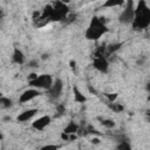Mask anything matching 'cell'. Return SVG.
<instances>
[{
  "label": "cell",
  "mask_w": 150,
  "mask_h": 150,
  "mask_svg": "<svg viewBox=\"0 0 150 150\" xmlns=\"http://www.w3.org/2000/svg\"><path fill=\"white\" fill-rule=\"evenodd\" d=\"M122 47V43L121 42H117V43H111L107 47V52L110 54V53H115L116 50H118L120 48Z\"/></svg>",
  "instance_id": "obj_18"
},
{
  "label": "cell",
  "mask_w": 150,
  "mask_h": 150,
  "mask_svg": "<svg viewBox=\"0 0 150 150\" xmlns=\"http://www.w3.org/2000/svg\"><path fill=\"white\" fill-rule=\"evenodd\" d=\"M116 150H131V144L128 141H121L116 145Z\"/></svg>",
  "instance_id": "obj_16"
},
{
  "label": "cell",
  "mask_w": 150,
  "mask_h": 150,
  "mask_svg": "<svg viewBox=\"0 0 150 150\" xmlns=\"http://www.w3.org/2000/svg\"><path fill=\"white\" fill-rule=\"evenodd\" d=\"M146 100H148V101H150V94L148 95V98H146Z\"/></svg>",
  "instance_id": "obj_30"
},
{
  "label": "cell",
  "mask_w": 150,
  "mask_h": 150,
  "mask_svg": "<svg viewBox=\"0 0 150 150\" xmlns=\"http://www.w3.org/2000/svg\"><path fill=\"white\" fill-rule=\"evenodd\" d=\"M145 114H146V117H148V121L150 122V110H146V112H145Z\"/></svg>",
  "instance_id": "obj_28"
},
{
  "label": "cell",
  "mask_w": 150,
  "mask_h": 150,
  "mask_svg": "<svg viewBox=\"0 0 150 150\" xmlns=\"http://www.w3.org/2000/svg\"><path fill=\"white\" fill-rule=\"evenodd\" d=\"M98 120H100L101 124H102L103 127L108 128V129H111V128L115 127V122H114L112 120H110V118H101V117H98Z\"/></svg>",
  "instance_id": "obj_15"
},
{
  "label": "cell",
  "mask_w": 150,
  "mask_h": 150,
  "mask_svg": "<svg viewBox=\"0 0 150 150\" xmlns=\"http://www.w3.org/2000/svg\"><path fill=\"white\" fill-rule=\"evenodd\" d=\"M63 90V82L61 79H56L53 82V86L47 90V95L50 100H57Z\"/></svg>",
  "instance_id": "obj_5"
},
{
  "label": "cell",
  "mask_w": 150,
  "mask_h": 150,
  "mask_svg": "<svg viewBox=\"0 0 150 150\" xmlns=\"http://www.w3.org/2000/svg\"><path fill=\"white\" fill-rule=\"evenodd\" d=\"M61 138H62L63 141H69L70 136H69V135H67V134H64V132L62 131V134H61Z\"/></svg>",
  "instance_id": "obj_24"
},
{
  "label": "cell",
  "mask_w": 150,
  "mask_h": 150,
  "mask_svg": "<svg viewBox=\"0 0 150 150\" xmlns=\"http://www.w3.org/2000/svg\"><path fill=\"white\" fill-rule=\"evenodd\" d=\"M90 142H91L93 144H98V143H100V139H98L97 137H94V138H93Z\"/></svg>",
  "instance_id": "obj_25"
},
{
  "label": "cell",
  "mask_w": 150,
  "mask_h": 150,
  "mask_svg": "<svg viewBox=\"0 0 150 150\" xmlns=\"http://www.w3.org/2000/svg\"><path fill=\"white\" fill-rule=\"evenodd\" d=\"M40 95H41V93H40L39 89L30 88V89L25 90V91L20 95V97H19V102H20V103H27V102L34 100L35 97H38V96H40Z\"/></svg>",
  "instance_id": "obj_6"
},
{
  "label": "cell",
  "mask_w": 150,
  "mask_h": 150,
  "mask_svg": "<svg viewBox=\"0 0 150 150\" xmlns=\"http://www.w3.org/2000/svg\"><path fill=\"white\" fill-rule=\"evenodd\" d=\"M4 121H11V117L9 116H6V117H4Z\"/></svg>",
  "instance_id": "obj_29"
},
{
  "label": "cell",
  "mask_w": 150,
  "mask_h": 150,
  "mask_svg": "<svg viewBox=\"0 0 150 150\" xmlns=\"http://www.w3.org/2000/svg\"><path fill=\"white\" fill-rule=\"evenodd\" d=\"M12 61L16 64H23L25 61H26V57H25V54L22 53L21 49H19L18 47H14L13 49V54H12Z\"/></svg>",
  "instance_id": "obj_10"
},
{
  "label": "cell",
  "mask_w": 150,
  "mask_h": 150,
  "mask_svg": "<svg viewBox=\"0 0 150 150\" xmlns=\"http://www.w3.org/2000/svg\"><path fill=\"white\" fill-rule=\"evenodd\" d=\"M53 82H54V80H53V77H52L49 74H41V75H39L35 80L29 81L28 83H29V86H30L32 88H35V89H46V90H48V89L53 86Z\"/></svg>",
  "instance_id": "obj_3"
},
{
  "label": "cell",
  "mask_w": 150,
  "mask_h": 150,
  "mask_svg": "<svg viewBox=\"0 0 150 150\" xmlns=\"http://www.w3.org/2000/svg\"><path fill=\"white\" fill-rule=\"evenodd\" d=\"M134 18H135V4H134V1H127L124 4V9L122 11V13L118 16L120 22H122L124 25L132 23Z\"/></svg>",
  "instance_id": "obj_4"
},
{
  "label": "cell",
  "mask_w": 150,
  "mask_h": 150,
  "mask_svg": "<svg viewBox=\"0 0 150 150\" xmlns=\"http://www.w3.org/2000/svg\"><path fill=\"white\" fill-rule=\"evenodd\" d=\"M28 67H29V68H38V67H39L38 60H30V61L28 62Z\"/></svg>",
  "instance_id": "obj_23"
},
{
  "label": "cell",
  "mask_w": 150,
  "mask_h": 150,
  "mask_svg": "<svg viewBox=\"0 0 150 150\" xmlns=\"http://www.w3.org/2000/svg\"><path fill=\"white\" fill-rule=\"evenodd\" d=\"M61 148V145L59 144H47V145H43L40 150H59Z\"/></svg>",
  "instance_id": "obj_20"
},
{
  "label": "cell",
  "mask_w": 150,
  "mask_h": 150,
  "mask_svg": "<svg viewBox=\"0 0 150 150\" xmlns=\"http://www.w3.org/2000/svg\"><path fill=\"white\" fill-rule=\"evenodd\" d=\"M125 2L123 1H115V0H108L103 4V7H117V6H122Z\"/></svg>",
  "instance_id": "obj_17"
},
{
  "label": "cell",
  "mask_w": 150,
  "mask_h": 150,
  "mask_svg": "<svg viewBox=\"0 0 150 150\" xmlns=\"http://www.w3.org/2000/svg\"><path fill=\"white\" fill-rule=\"evenodd\" d=\"M145 89H146V91L150 94V81H148L146 82V86H145Z\"/></svg>",
  "instance_id": "obj_26"
},
{
  "label": "cell",
  "mask_w": 150,
  "mask_h": 150,
  "mask_svg": "<svg viewBox=\"0 0 150 150\" xmlns=\"http://www.w3.org/2000/svg\"><path fill=\"white\" fill-rule=\"evenodd\" d=\"M0 104H1V107H2L4 109H8V108H11V107L13 105V102H12V100H11L9 97L1 96V97H0Z\"/></svg>",
  "instance_id": "obj_13"
},
{
  "label": "cell",
  "mask_w": 150,
  "mask_h": 150,
  "mask_svg": "<svg viewBox=\"0 0 150 150\" xmlns=\"http://www.w3.org/2000/svg\"><path fill=\"white\" fill-rule=\"evenodd\" d=\"M69 64H70V68H71V70H73V73H77V66H76V61L75 60H70V62H69Z\"/></svg>",
  "instance_id": "obj_22"
},
{
  "label": "cell",
  "mask_w": 150,
  "mask_h": 150,
  "mask_svg": "<svg viewBox=\"0 0 150 150\" xmlns=\"http://www.w3.org/2000/svg\"><path fill=\"white\" fill-rule=\"evenodd\" d=\"M38 112H39V110L35 109V108H33V109H28V110L22 111V112L18 116L16 120H18V122H28V121L32 120Z\"/></svg>",
  "instance_id": "obj_9"
},
{
  "label": "cell",
  "mask_w": 150,
  "mask_h": 150,
  "mask_svg": "<svg viewBox=\"0 0 150 150\" xmlns=\"http://www.w3.org/2000/svg\"><path fill=\"white\" fill-rule=\"evenodd\" d=\"M50 122H52V117H50L49 115H43V116L36 118V120L32 123V127H33L35 130L41 131V130H43L46 127H48V125L50 124Z\"/></svg>",
  "instance_id": "obj_7"
},
{
  "label": "cell",
  "mask_w": 150,
  "mask_h": 150,
  "mask_svg": "<svg viewBox=\"0 0 150 150\" xmlns=\"http://www.w3.org/2000/svg\"><path fill=\"white\" fill-rule=\"evenodd\" d=\"M105 18L103 16H93L88 28L86 29L84 36L87 40H98L103 34L107 33L108 28L105 26Z\"/></svg>",
  "instance_id": "obj_2"
},
{
  "label": "cell",
  "mask_w": 150,
  "mask_h": 150,
  "mask_svg": "<svg viewBox=\"0 0 150 150\" xmlns=\"http://www.w3.org/2000/svg\"><path fill=\"white\" fill-rule=\"evenodd\" d=\"M108 107L114 111V112H121V111H123L124 110V107L122 105V104H120V103H116V102H109L108 103Z\"/></svg>",
  "instance_id": "obj_14"
},
{
  "label": "cell",
  "mask_w": 150,
  "mask_h": 150,
  "mask_svg": "<svg viewBox=\"0 0 150 150\" xmlns=\"http://www.w3.org/2000/svg\"><path fill=\"white\" fill-rule=\"evenodd\" d=\"M93 66H94V68L96 70H98L100 73H103V74L108 73V70H109V62L105 59V56H103V57H95L94 62H93Z\"/></svg>",
  "instance_id": "obj_8"
},
{
  "label": "cell",
  "mask_w": 150,
  "mask_h": 150,
  "mask_svg": "<svg viewBox=\"0 0 150 150\" xmlns=\"http://www.w3.org/2000/svg\"><path fill=\"white\" fill-rule=\"evenodd\" d=\"M64 111H66V107H64V104H62V103H57V104H56V112H57V115H55V116L59 117V116L63 115Z\"/></svg>",
  "instance_id": "obj_19"
},
{
  "label": "cell",
  "mask_w": 150,
  "mask_h": 150,
  "mask_svg": "<svg viewBox=\"0 0 150 150\" xmlns=\"http://www.w3.org/2000/svg\"><path fill=\"white\" fill-rule=\"evenodd\" d=\"M73 94H74L75 102H77V103H84V102H87V97L84 96V94H82V91L76 86L73 87Z\"/></svg>",
  "instance_id": "obj_11"
},
{
  "label": "cell",
  "mask_w": 150,
  "mask_h": 150,
  "mask_svg": "<svg viewBox=\"0 0 150 150\" xmlns=\"http://www.w3.org/2000/svg\"><path fill=\"white\" fill-rule=\"evenodd\" d=\"M117 97H118V95L116 94V93H114V94H107V98H108V101L111 103V102H115L116 100H117Z\"/></svg>",
  "instance_id": "obj_21"
},
{
  "label": "cell",
  "mask_w": 150,
  "mask_h": 150,
  "mask_svg": "<svg viewBox=\"0 0 150 150\" xmlns=\"http://www.w3.org/2000/svg\"><path fill=\"white\" fill-rule=\"evenodd\" d=\"M79 130V125L75 123V122H69L68 125L63 129V132L67 134V135H75Z\"/></svg>",
  "instance_id": "obj_12"
},
{
  "label": "cell",
  "mask_w": 150,
  "mask_h": 150,
  "mask_svg": "<svg viewBox=\"0 0 150 150\" xmlns=\"http://www.w3.org/2000/svg\"><path fill=\"white\" fill-rule=\"evenodd\" d=\"M150 25V8L144 0H141L135 6V18L131 23L132 28L136 30L145 29Z\"/></svg>",
  "instance_id": "obj_1"
},
{
  "label": "cell",
  "mask_w": 150,
  "mask_h": 150,
  "mask_svg": "<svg viewBox=\"0 0 150 150\" xmlns=\"http://www.w3.org/2000/svg\"><path fill=\"white\" fill-rule=\"evenodd\" d=\"M49 57V55L48 54H42V56H41V59L42 60H46V59H48Z\"/></svg>",
  "instance_id": "obj_27"
}]
</instances>
